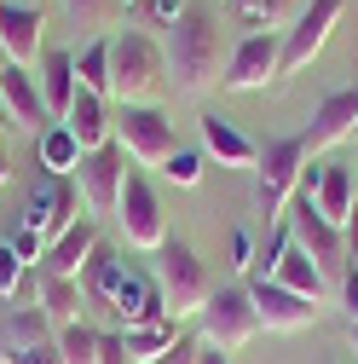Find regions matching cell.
I'll list each match as a JSON object with an SVG mask.
<instances>
[{"label": "cell", "instance_id": "cell-1", "mask_svg": "<svg viewBox=\"0 0 358 364\" xmlns=\"http://www.w3.org/2000/svg\"><path fill=\"white\" fill-rule=\"evenodd\" d=\"M162 53H168V81H173V93L202 99V93H214V87L226 81L232 41H226V29H219V12H208V6H197V0H191V12L168 29Z\"/></svg>", "mask_w": 358, "mask_h": 364}, {"label": "cell", "instance_id": "cell-2", "mask_svg": "<svg viewBox=\"0 0 358 364\" xmlns=\"http://www.w3.org/2000/svg\"><path fill=\"white\" fill-rule=\"evenodd\" d=\"M81 295L87 306H104L116 318V330H133V324H151V318H173L162 306V289L151 272H133L127 260H116L110 249H99L81 272Z\"/></svg>", "mask_w": 358, "mask_h": 364}, {"label": "cell", "instance_id": "cell-3", "mask_svg": "<svg viewBox=\"0 0 358 364\" xmlns=\"http://www.w3.org/2000/svg\"><path fill=\"white\" fill-rule=\"evenodd\" d=\"M168 81V53L162 41L139 23L110 35V105H151Z\"/></svg>", "mask_w": 358, "mask_h": 364}, {"label": "cell", "instance_id": "cell-4", "mask_svg": "<svg viewBox=\"0 0 358 364\" xmlns=\"http://www.w3.org/2000/svg\"><path fill=\"white\" fill-rule=\"evenodd\" d=\"M151 278H156V289H162V306H168L173 318H197V312L208 306V295H214L208 266L197 260V249H191V243H179V237H168V243L156 249Z\"/></svg>", "mask_w": 358, "mask_h": 364}, {"label": "cell", "instance_id": "cell-5", "mask_svg": "<svg viewBox=\"0 0 358 364\" xmlns=\"http://www.w3.org/2000/svg\"><path fill=\"white\" fill-rule=\"evenodd\" d=\"M197 336H202V347L226 353V358H232L237 347H249V341L260 336V312H254L249 284H226V289H214L208 306L197 312Z\"/></svg>", "mask_w": 358, "mask_h": 364}, {"label": "cell", "instance_id": "cell-6", "mask_svg": "<svg viewBox=\"0 0 358 364\" xmlns=\"http://www.w3.org/2000/svg\"><path fill=\"white\" fill-rule=\"evenodd\" d=\"M306 145H300V133H289V139H272L260 151V162H254V208L266 214V220H283V208L295 203V191H300V173H306Z\"/></svg>", "mask_w": 358, "mask_h": 364}, {"label": "cell", "instance_id": "cell-7", "mask_svg": "<svg viewBox=\"0 0 358 364\" xmlns=\"http://www.w3.org/2000/svg\"><path fill=\"white\" fill-rule=\"evenodd\" d=\"M283 220H289L295 249H306V255H312V266H318L324 278H330V289H341L347 266H352V255H347V232H341V225H330L318 208H312V197H300V191H295V203L283 208Z\"/></svg>", "mask_w": 358, "mask_h": 364}, {"label": "cell", "instance_id": "cell-8", "mask_svg": "<svg viewBox=\"0 0 358 364\" xmlns=\"http://www.w3.org/2000/svg\"><path fill=\"white\" fill-rule=\"evenodd\" d=\"M116 145L127 151V162L133 168H168V156L179 151V139H173V122L156 110V105H121L116 110Z\"/></svg>", "mask_w": 358, "mask_h": 364}, {"label": "cell", "instance_id": "cell-9", "mask_svg": "<svg viewBox=\"0 0 358 364\" xmlns=\"http://www.w3.org/2000/svg\"><path fill=\"white\" fill-rule=\"evenodd\" d=\"M116 220H121L127 249L156 255V249L168 243V214H162V197H156V186H151V173H145V168H133V173H127L121 203H116Z\"/></svg>", "mask_w": 358, "mask_h": 364}, {"label": "cell", "instance_id": "cell-10", "mask_svg": "<svg viewBox=\"0 0 358 364\" xmlns=\"http://www.w3.org/2000/svg\"><path fill=\"white\" fill-rule=\"evenodd\" d=\"M81 186L75 179H64V173H40V186L29 191V203H23V225L40 237V243H53V237H64L70 225L81 220Z\"/></svg>", "mask_w": 358, "mask_h": 364}, {"label": "cell", "instance_id": "cell-11", "mask_svg": "<svg viewBox=\"0 0 358 364\" xmlns=\"http://www.w3.org/2000/svg\"><path fill=\"white\" fill-rule=\"evenodd\" d=\"M341 12H347V0H306L300 6V18L283 29V58H278V81L283 75H300L312 58L324 53V41H330V29L341 23Z\"/></svg>", "mask_w": 358, "mask_h": 364}, {"label": "cell", "instance_id": "cell-12", "mask_svg": "<svg viewBox=\"0 0 358 364\" xmlns=\"http://www.w3.org/2000/svg\"><path fill=\"white\" fill-rule=\"evenodd\" d=\"M0 364H64L58 330L47 324L40 306H12L0 324Z\"/></svg>", "mask_w": 358, "mask_h": 364}, {"label": "cell", "instance_id": "cell-13", "mask_svg": "<svg viewBox=\"0 0 358 364\" xmlns=\"http://www.w3.org/2000/svg\"><path fill=\"white\" fill-rule=\"evenodd\" d=\"M127 173H133V162H127V151L110 139L104 151H87V156H81V168H75L70 179L81 186V203H87V214H116Z\"/></svg>", "mask_w": 358, "mask_h": 364}, {"label": "cell", "instance_id": "cell-14", "mask_svg": "<svg viewBox=\"0 0 358 364\" xmlns=\"http://www.w3.org/2000/svg\"><path fill=\"white\" fill-rule=\"evenodd\" d=\"M278 58H283V35H237L219 87L226 93H260L266 81H278Z\"/></svg>", "mask_w": 358, "mask_h": 364}, {"label": "cell", "instance_id": "cell-15", "mask_svg": "<svg viewBox=\"0 0 358 364\" xmlns=\"http://www.w3.org/2000/svg\"><path fill=\"white\" fill-rule=\"evenodd\" d=\"M249 295H254V312H260V330H272V336H295V330H312L318 324V301H306L272 278H249Z\"/></svg>", "mask_w": 358, "mask_h": 364}, {"label": "cell", "instance_id": "cell-16", "mask_svg": "<svg viewBox=\"0 0 358 364\" xmlns=\"http://www.w3.org/2000/svg\"><path fill=\"white\" fill-rule=\"evenodd\" d=\"M0 47H6V64L35 70L40 53H47V12L23 6V0H6L0 6Z\"/></svg>", "mask_w": 358, "mask_h": 364}, {"label": "cell", "instance_id": "cell-17", "mask_svg": "<svg viewBox=\"0 0 358 364\" xmlns=\"http://www.w3.org/2000/svg\"><path fill=\"white\" fill-rule=\"evenodd\" d=\"M0 105H6V116H12V127H18V133H35V139H40V133L53 127L35 70H18V64L0 70Z\"/></svg>", "mask_w": 358, "mask_h": 364}, {"label": "cell", "instance_id": "cell-18", "mask_svg": "<svg viewBox=\"0 0 358 364\" xmlns=\"http://www.w3.org/2000/svg\"><path fill=\"white\" fill-rule=\"evenodd\" d=\"M352 133H358V87H341V93H330L318 110H312V122H306V133H300V145H306V156H318V151L352 139Z\"/></svg>", "mask_w": 358, "mask_h": 364}, {"label": "cell", "instance_id": "cell-19", "mask_svg": "<svg viewBox=\"0 0 358 364\" xmlns=\"http://www.w3.org/2000/svg\"><path fill=\"white\" fill-rule=\"evenodd\" d=\"M93 255H99V220H93V214H81L64 237L47 243V255H40L35 272H47V278H81Z\"/></svg>", "mask_w": 358, "mask_h": 364}, {"label": "cell", "instance_id": "cell-20", "mask_svg": "<svg viewBox=\"0 0 358 364\" xmlns=\"http://www.w3.org/2000/svg\"><path fill=\"white\" fill-rule=\"evenodd\" d=\"M197 127H202V156L208 162H219V168H254L260 162V145L249 139L237 122H226L219 110H208Z\"/></svg>", "mask_w": 358, "mask_h": 364}, {"label": "cell", "instance_id": "cell-21", "mask_svg": "<svg viewBox=\"0 0 358 364\" xmlns=\"http://www.w3.org/2000/svg\"><path fill=\"white\" fill-rule=\"evenodd\" d=\"M58 127L75 133V145H81V156H87V151H104V145L116 139V110H110V99H99V93H75V105H70V116H64Z\"/></svg>", "mask_w": 358, "mask_h": 364}, {"label": "cell", "instance_id": "cell-22", "mask_svg": "<svg viewBox=\"0 0 358 364\" xmlns=\"http://www.w3.org/2000/svg\"><path fill=\"white\" fill-rule=\"evenodd\" d=\"M352 203H358V168H347V162H318V191H312V208H318L330 225H347Z\"/></svg>", "mask_w": 358, "mask_h": 364}, {"label": "cell", "instance_id": "cell-23", "mask_svg": "<svg viewBox=\"0 0 358 364\" xmlns=\"http://www.w3.org/2000/svg\"><path fill=\"white\" fill-rule=\"evenodd\" d=\"M35 81H40V99H47V116L64 122L70 105H75V93H81V81H75V53H40Z\"/></svg>", "mask_w": 358, "mask_h": 364}, {"label": "cell", "instance_id": "cell-24", "mask_svg": "<svg viewBox=\"0 0 358 364\" xmlns=\"http://www.w3.org/2000/svg\"><path fill=\"white\" fill-rule=\"evenodd\" d=\"M226 12L243 35H283L300 18V0H226Z\"/></svg>", "mask_w": 358, "mask_h": 364}, {"label": "cell", "instance_id": "cell-25", "mask_svg": "<svg viewBox=\"0 0 358 364\" xmlns=\"http://www.w3.org/2000/svg\"><path fill=\"white\" fill-rule=\"evenodd\" d=\"M272 284H283V289H295V295H306V301H330L335 289H330V278L318 266H312V255L306 249H295V237H289V249L278 255V266H272Z\"/></svg>", "mask_w": 358, "mask_h": 364}, {"label": "cell", "instance_id": "cell-26", "mask_svg": "<svg viewBox=\"0 0 358 364\" xmlns=\"http://www.w3.org/2000/svg\"><path fill=\"white\" fill-rule=\"evenodd\" d=\"M35 306L47 312V324H53V330H64V324H81V312H87L81 278H47V272H40V289H35Z\"/></svg>", "mask_w": 358, "mask_h": 364}, {"label": "cell", "instance_id": "cell-27", "mask_svg": "<svg viewBox=\"0 0 358 364\" xmlns=\"http://www.w3.org/2000/svg\"><path fill=\"white\" fill-rule=\"evenodd\" d=\"M116 336H121V347H127L133 364H156L185 330H179V318H151V324H133V330H116Z\"/></svg>", "mask_w": 358, "mask_h": 364}, {"label": "cell", "instance_id": "cell-28", "mask_svg": "<svg viewBox=\"0 0 358 364\" xmlns=\"http://www.w3.org/2000/svg\"><path fill=\"white\" fill-rule=\"evenodd\" d=\"M75 81H81V93H99V99H110V35L87 41V47L75 53Z\"/></svg>", "mask_w": 358, "mask_h": 364}, {"label": "cell", "instance_id": "cell-29", "mask_svg": "<svg viewBox=\"0 0 358 364\" xmlns=\"http://www.w3.org/2000/svg\"><path fill=\"white\" fill-rule=\"evenodd\" d=\"M58 6H64V18H70L75 29H87L93 41H99V35H110V29L121 23V12H127L121 0H58Z\"/></svg>", "mask_w": 358, "mask_h": 364}, {"label": "cell", "instance_id": "cell-30", "mask_svg": "<svg viewBox=\"0 0 358 364\" xmlns=\"http://www.w3.org/2000/svg\"><path fill=\"white\" fill-rule=\"evenodd\" d=\"M58 353H64V364H104V330L99 324H64L58 330Z\"/></svg>", "mask_w": 358, "mask_h": 364}, {"label": "cell", "instance_id": "cell-31", "mask_svg": "<svg viewBox=\"0 0 358 364\" xmlns=\"http://www.w3.org/2000/svg\"><path fill=\"white\" fill-rule=\"evenodd\" d=\"M40 168H47V173H64V179L81 168V145H75V133H70V127L53 122L47 133H40Z\"/></svg>", "mask_w": 358, "mask_h": 364}, {"label": "cell", "instance_id": "cell-32", "mask_svg": "<svg viewBox=\"0 0 358 364\" xmlns=\"http://www.w3.org/2000/svg\"><path fill=\"white\" fill-rule=\"evenodd\" d=\"M23 278H29V266L18 260V249L12 243H0V301H23Z\"/></svg>", "mask_w": 358, "mask_h": 364}, {"label": "cell", "instance_id": "cell-33", "mask_svg": "<svg viewBox=\"0 0 358 364\" xmlns=\"http://www.w3.org/2000/svg\"><path fill=\"white\" fill-rule=\"evenodd\" d=\"M202 162H208L202 151H185V145H179V151L168 156V168H162V173L173 179L179 191H191V186H202Z\"/></svg>", "mask_w": 358, "mask_h": 364}, {"label": "cell", "instance_id": "cell-34", "mask_svg": "<svg viewBox=\"0 0 358 364\" xmlns=\"http://www.w3.org/2000/svg\"><path fill=\"white\" fill-rule=\"evenodd\" d=\"M191 12V0H139V29H173L179 18H185Z\"/></svg>", "mask_w": 358, "mask_h": 364}, {"label": "cell", "instance_id": "cell-35", "mask_svg": "<svg viewBox=\"0 0 358 364\" xmlns=\"http://www.w3.org/2000/svg\"><path fill=\"white\" fill-rule=\"evenodd\" d=\"M202 353H208V347H202V336H197V330H185V336H179V341L156 358V364H202Z\"/></svg>", "mask_w": 358, "mask_h": 364}, {"label": "cell", "instance_id": "cell-36", "mask_svg": "<svg viewBox=\"0 0 358 364\" xmlns=\"http://www.w3.org/2000/svg\"><path fill=\"white\" fill-rule=\"evenodd\" d=\"M6 243L18 249V260H23V266H40V255H47V243H40V237L29 232V225H18V232H12Z\"/></svg>", "mask_w": 358, "mask_h": 364}, {"label": "cell", "instance_id": "cell-37", "mask_svg": "<svg viewBox=\"0 0 358 364\" xmlns=\"http://www.w3.org/2000/svg\"><path fill=\"white\" fill-rule=\"evenodd\" d=\"M232 249H237V260H232V266H237V272H254V243H249V232H237V243H232Z\"/></svg>", "mask_w": 358, "mask_h": 364}, {"label": "cell", "instance_id": "cell-38", "mask_svg": "<svg viewBox=\"0 0 358 364\" xmlns=\"http://www.w3.org/2000/svg\"><path fill=\"white\" fill-rule=\"evenodd\" d=\"M6 179H12V156H6V151H0V186H6Z\"/></svg>", "mask_w": 358, "mask_h": 364}, {"label": "cell", "instance_id": "cell-39", "mask_svg": "<svg viewBox=\"0 0 358 364\" xmlns=\"http://www.w3.org/2000/svg\"><path fill=\"white\" fill-rule=\"evenodd\" d=\"M202 364H232V358H226V353H214V347H208V353H202Z\"/></svg>", "mask_w": 358, "mask_h": 364}, {"label": "cell", "instance_id": "cell-40", "mask_svg": "<svg viewBox=\"0 0 358 364\" xmlns=\"http://www.w3.org/2000/svg\"><path fill=\"white\" fill-rule=\"evenodd\" d=\"M347 341H352V353H358V318H352V324H347Z\"/></svg>", "mask_w": 358, "mask_h": 364}, {"label": "cell", "instance_id": "cell-41", "mask_svg": "<svg viewBox=\"0 0 358 364\" xmlns=\"http://www.w3.org/2000/svg\"><path fill=\"white\" fill-rule=\"evenodd\" d=\"M0 127H12V116H6V105H0Z\"/></svg>", "mask_w": 358, "mask_h": 364}, {"label": "cell", "instance_id": "cell-42", "mask_svg": "<svg viewBox=\"0 0 358 364\" xmlns=\"http://www.w3.org/2000/svg\"><path fill=\"white\" fill-rule=\"evenodd\" d=\"M0 70H6V47H0Z\"/></svg>", "mask_w": 358, "mask_h": 364}, {"label": "cell", "instance_id": "cell-43", "mask_svg": "<svg viewBox=\"0 0 358 364\" xmlns=\"http://www.w3.org/2000/svg\"><path fill=\"white\" fill-rule=\"evenodd\" d=\"M121 6H139V0H121Z\"/></svg>", "mask_w": 358, "mask_h": 364}, {"label": "cell", "instance_id": "cell-44", "mask_svg": "<svg viewBox=\"0 0 358 364\" xmlns=\"http://www.w3.org/2000/svg\"><path fill=\"white\" fill-rule=\"evenodd\" d=\"M0 6H6V0H0Z\"/></svg>", "mask_w": 358, "mask_h": 364}, {"label": "cell", "instance_id": "cell-45", "mask_svg": "<svg viewBox=\"0 0 358 364\" xmlns=\"http://www.w3.org/2000/svg\"><path fill=\"white\" fill-rule=\"evenodd\" d=\"M352 139H358V133H352Z\"/></svg>", "mask_w": 358, "mask_h": 364}]
</instances>
